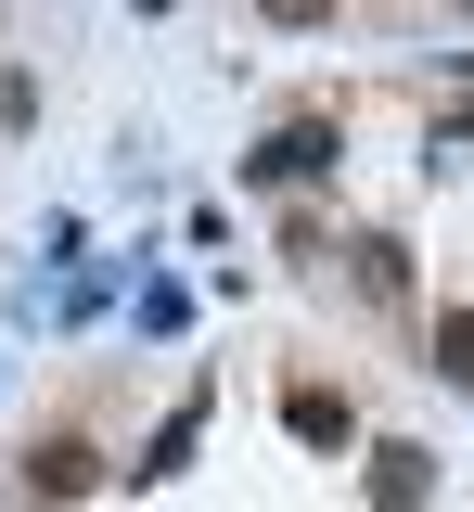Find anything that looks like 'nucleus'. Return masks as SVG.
<instances>
[{
  "instance_id": "obj_1",
  "label": "nucleus",
  "mask_w": 474,
  "mask_h": 512,
  "mask_svg": "<svg viewBox=\"0 0 474 512\" xmlns=\"http://www.w3.org/2000/svg\"><path fill=\"white\" fill-rule=\"evenodd\" d=\"M334 154H346V128H334V116H295V128H270V141L244 154V180H257V192H308Z\"/></svg>"
},
{
  "instance_id": "obj_2",
  "label": "nucleus",
  "mask_w": 474,
  "mask_h": 512,
  "mask_svg": "<svg viewBox=\"0 0 474 512\" xmlns=\"http://www.w3.org/2000/svg\"><path fill=\"white\" fill-rule=\"evenodd\" d=\"M436 500V448H372V512H423Z\"/></svg>"
},
{
  "instance_id": "obj_3",
  "label": "nucleus",
  "mask_w": 474,
  "mask_h": 512,
  "mask_svg": "<svg viewBox=\"0 0 474 512\" xmlns=\"http://www.w3.org/2000/svg\"><path fill=\"white\" fill-rule=\"evenodd\" d=\"M26 487H39V500H77V487H103V448H90V436H52L39 461H26Z\"/></svg>"
},
{
  "instance_id": "obj_4",
  "label": "nucleus",
  "mask_w": 474,
  "mask_h": 512,
  "mask_svg": "<svg viewBox=\"0 0 474 512\" xmlns=\"http://www.w3.org/2000/svg\"><path fill=\"white\" fill-rule=\"evenodd\" d=\"M359 295H410V244H398V231L359 244Z\"/></svg>"
},
{
  "instance_id": "obj_5",
  "label": "nucleus",
  "mask_w": 474,
  "mask_h": 512,
  "mask_svg": "<svg viewBox=\"0 0 474 512\" xmlns=\"http://www.w3.org/2000/svg\"><path fill=\"white\" fill-rule=\"evenodd\" d=\"M295 436H308V448L346 436V397H334V384H295Z\"/></svg>"
},
{
  "instance_id": "obj_6",
  "label": "nucleus",
  "mask_w": 474,
  "mask_h": 512,
  "mask_svg": "<svg viewBox=\"0 0 474 512\" xmlns=\"http://www.w3.org/2000/svg\"><path fill=\"white\" fill-rule=\"evenodd\" d=\"M193 436H205V397H193V410H167V436H154V461H141V474H180V461H193Z\"/></svg>"
},
{
  "instance_id": "obj_7",
  "label": "nucleus",
  "mask_w": 474,
  "mask_h": 512,
  "mask_svg": "<svg viewBox=\"0 0 474 512\" xmlns=\"http://www.w3.org/2000/svg\"><path fill=\"white\" fill-rule=\"evenodd\" d=\"M436 372H449V384H474V308H449V320H436Z\"/></svg>"
},
{
  "instance_id": "obj_8",
  "label": "nucleus",
  "mask_w": 474,
  "mask_h": 512,
  "mask_svg": "<svg viewBox=\"0 0 474 512\" xmlns=\"http://www.w3.org/2000/svg\"><path fill=\"white\" fill-rule=\"evenodd\" d=\"M0 128H39V77L26 64H0Z\"/></svg>"
},
{
  "instance_id": "obj_9",
  "label": "nucleus",
  "mask_w": 474,
  "mask_h": 512,
  "mask_svg": "<svg viewBox=\"0 0 474 512\" xmlns=\"http://www.w3.org/2000/svg\"><path fill=\"white\" fill-rule=\"evenodd\" d=\"M462 141H474V103H462V116H449V128H436V154H462Z\"/></svg>"
}]
</instances>
